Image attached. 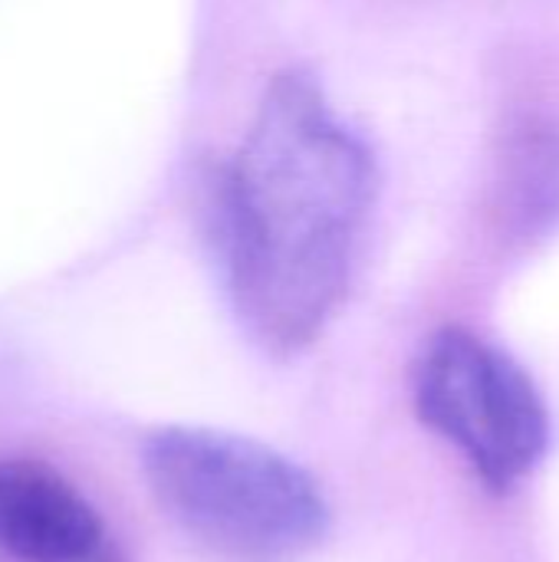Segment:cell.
<instances>
[{"instance_id": "cell-3", "label": "cell", "mask_w": 559, "mask_h": 562, "mask_svg": "<svg viewBox=\"0 0 559 562\" xmlns=\"http://www.w3.org/2000/svg\"><path fill=\"white\" fill-rule=\"evenodd\" d=\"M415 412L497 494L514 491L550 445V415L534 379L461 326L441 329L422 352Z\"/></svg>"}, {"instance_id": "cell-2", "label": "cell", "mask_w": 559, "mask_h": 562, "mask_svg": "<svg viewBox=\"0 0 559 562\" xmlns=\"http://www.w3.org/2000/svg\"><path fill=\"white\" fill-rule=\"evenodd\" d=\"M142 471L181 533L227 562H297L329 530V504L297 461L211 428H158Z\"/></svg>"}, {"instance_id": "cell-4", "label": "cell", "mask_w": 559, "mask_h": 562, "mask_svg": "<svg viewBox=\"0 0 559 562\" xmlns=\"http://www.w3.org/2000/svg\"><path fill=\"white\" fill-rule=\"evenodd\" d=\"M0 553L16 562H128L89 497L33 458H0Z\"/></svg>"}, {"instance_id": "cell-5", "label": "cell", "mask_w": 559, "mask_h": 562, "mask_svg": "<svg viewBox=\"0 0 559 562\" xmlns=\"http://www.w3.org/2000/svg\"><path fill=\"white\" fill-rule=\"evenodd\" d=\"M494 217L514 240H537L559 224V122L524 125L494 181Z\"/></svg>"}, {"instance_id": "cell-1", "label": "cell", "mask_w": 559, "mask_h": 562, "mask_svg": "<svg viewBox=\"0 0 559 562\" xmlns=\"http://www.w3.org/2000/svg\"><path fill=\"white\" fill-rule=\"evenodd\" d=\"M369 145L300 69L273 76L214 181V244L247 333L277 356L320 339L343 306L376 207Z\"/></svg>"}]
</instances>
